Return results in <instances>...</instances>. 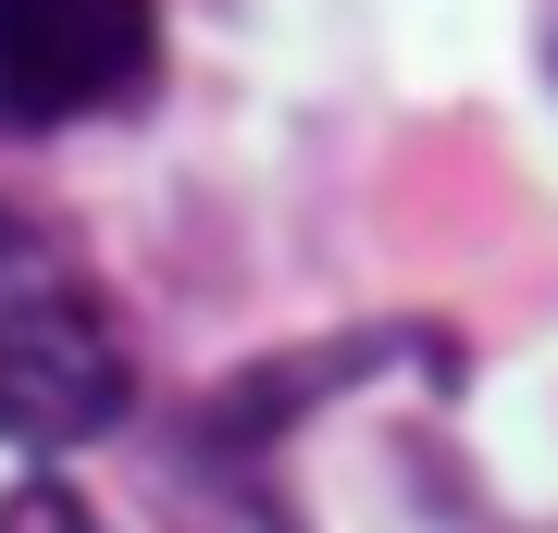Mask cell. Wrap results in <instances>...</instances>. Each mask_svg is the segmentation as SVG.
Listing matches in <instances>:
<instances>
[{
	"instance_id": "3",
	"label": "cell",
	"mask_w": 558,
	"mask_h": 533,
	"mask_svg": "<svg viewBox=\"0 0 558 533\" xmlns=\"http://www.w3.org/2000/svg\"><path fill=\"white\" fill-rule=\"evenodd\" d=\"M0 533H100V509L75 484H25V496H0Z\"/></svg>"
},
{
	"instance_id": "1",
	"label": "cell",
	"mask_w": 558,
	"mask_h": 533,
	"mask_svg": "<svg viewBox=\"0 0 558 533\" xmlns=\"http://www.w3.org/2000/svg\"><path fill=\"white\" fill-rule=\"evenodd\" d=\"M112 410H124V348H112L100 286L25 211H0V435L13 447H75Z\"/></svg>"
},
{
	"instance_id": "2",
	"label": "cell",
	"mask_w": 558,
	"mask_h": 533,
	"mask_svg": "<svg viewBox=\"0 0 558 533\" xmlns=\"http://www.w3.org/2000/svg\"><path fill=\"white\" fill-rule=\"evenodd\" d=\"M161 75L149 0H0V137H62V124L137 112Z\"/></svg>"
}]
</instances>
